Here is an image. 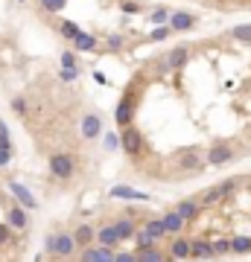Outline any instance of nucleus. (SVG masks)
Listing matches in <instances>:
<instances>
[{
  "label": "nucleus",
  "mask_w": 251,
  "mask_h": 262,
  "mask_svg": "<svg viewBox=\"0 0 251 262\" xmlns=\"http://www.w3.org/2000/svg\"><path fill=\"white\" fill-rule=\"evenodd\" d=\"M44 250L50 256H61L67 259L73 250H76V242H73V233H53V236L44 239Z\"/></svg>",
  "instance_id": "obj_1"
},
{
  "label": "nucleus",
  "mask_w": 251,
  "mask_h": 262,
  "mask_svg": "<svg viewBox=\"0 0 251 262\" xmlns=\"http://www.w3.org/2000/svg\"><path fill=\"white\" fill-rule=\"evenodd\" d=\"M73 169H76V163H73V157H70V155H64V152H59V155L50 157V172H53L56 178H61V181L70 178Z\"/></svg>",
  "instance_id": "obj_2"
},
{
  "label": "nucleus",
  "mask_w": 251,
  "mask_h": 262,
  "mask_svg": "<svg viewBox=\"0 0 251 262\" xmlns=\"http://www.w3.org/2000/svg\"><path fill=\"white\" fill-rule=\"evenodd\" d=\"M9 192H12V195H15V201L21 204L24 210H35V207H38L35 195H32V192H29V190H26L24 184H18V181H9Z\"/></svg>",
  "instance_id": "obj_3"
},
{
  "label": "nucleus",
  "mask_w": 251,
  "mask_h": 262,
  "mask_svg": "<svg viewBox=\"0 0 251 262\" xmlns=\"http://www.w3.org/2000/svg\"><path fill=\"white\" fill-rule=\"evenodd\" d=\"M120 146H123V152H129V155H137V152H140V146H144V137H140V131L132 128V125H126L123 137H120Z\"/></svg>",
  "instance_id": "obj_4"
},
{
  "label": "nucleus",
  "mask_w": 251,
  "mask_h": 262,
  "mask_svg": "<svg viewBox=\"0 0 251 262\" xmlns=\"http://www.w3.org/2000/svg\"><path fill=\"white\" fill-rule=\"evenodd\" d=\"M79 262H114V250L99 248V245H91V248H82Z\"/></svg>",
  "instance_id": "obj_5"
},
{
  "label": "nucleus",
  "mask_w": 251,
  "mask_h": 262,
  "mask_svg": "<svg viewBox=\"0 0 251 262\" xmlns=\"http://www.w3.org/2000/svg\"><path fill=\"white\" fill-rule=\"evenodd\" d=\"M99 134H102V119H99V114H85L82 117V137L96 140Z\"/></svg>",
  "instance_id": "obj_6"
},
{
  "label": "nucleus",
  "mask_w": 251,
  "mask_h": 262,
  "mask_svg": "<svg viewBox=\"0 0 251 262\" xmlns=\"http://www.w3.org/2000/svg\"><path fill=\"white\" fill-rule=\"evenodd\" d=\"M187 56H190V53H187V47H175L172 53H167V59L161 61L158 67H161V70H178L181 64L187 61Z\"/></svg>",
  "instance_id": "obj_7"
},
{
  "label": "nucleus",
  "mask_w": 251,
  "mask_h": 262,
  "mask_svg": "<svg viewBox=\"0 0 251 262\" xmlns=\"http://www.w3.org/2000/svg\"><path fill=\"white\" fill-rule=\"evenodd\" d=\"M196 24V18H193L190 12H172L169 15V29H172V32H187V29H190V26Z\"/></svg>",
  "instance_id": "obj_8"
},
{
  "label": "nucleus",
  "mask_w": 251,
  "mask_h": 262,
  "mask_svg": "<svg viewBox=\"0 0 251 262\" xmlns=\"http://www.w3.org/2000/svg\"><path fill=\"white\" fill-rule=\"evenodd\" d=\"M9 222L6 225L12 227V230H26L29 227V215H26V210L18 204V207H9V215H6Z\"/></svg>",
  "instance_id": "obj_9"
},
{
  "label": "nucleus",
  "mask_w": 251,
  "mask_h": 262,
  "mask_svg": "<svg viewBox=\"0 0 251 262\" xmlns=\"http://www.w3.org/2000/svg\"><path fill=\"white\" fill-rule=\"evenodd\" d=\"M132 117H134V102L126 96L114 111V119H117V125H132Z\"/></svg>",
  "instance_id": "obj_10"
},
{
  "label": "nucleus",
  "mask_w": 251,
  "mask_h": 262,
  "mask_svg": "<svg viewBox=\"0 0 251 262\" xmlns=\"http://www.w3.org/2000/svg\"><path fill=\"white\" fill-rule=\"evenodd\" d=\"M73 242H76V248H91V242H96V230L91 225H79L73 233Z\"/></svg>",
  "instance_id": "obj_11"
},
{
  "label": "nucleus",
  "mask_w": 251,
  "mask_h": 262,
  "mask_svg": "<svg viewBox=\"0 0 251 262\" xmlns=\"http://www.w3.org/2000/svg\"><path fill=\"white\" fill-rule=\"evenodd\" d=\"M231 157H234V152H231L228 146H213V149L207 152V163H210V166H222Z\"/></svg>",
  "instance_id": "obj_12"
},
{
  "label": "nucleus",
  "mask_w": 251,
  "mask_h": 262,
  "mask_svg": "<svg viewBox=\"0 0 251 262\" xmlns=\"http://www.w3.org/2000/svg\"><path fill=\"white\" fill-rule=\"evenodd\" d=\"M96 242H99V248H117L120 245V239H117V233H114V227L111 225L96 230Z\"/></svg>",
  "instance_id": "obj_13"
},
{
  "label": "nucleus",
  "mask_w": 251,
  "mask_h": 262,
  "mask_svg": "<svg viewBox=\"0 0 251 262\" xmlns=\"http://www.w3.org/2000/svg\"><path fill=\"white\" fill-rule=\"evenodd\" d=\"M190 256H196V259H210V256H213L210 242H204V239H190Z\"/></svg>",
  "instance_id": "obj_14"
},
{
  "label": "nucleus",
  "mask_w": 251,
  "mask_h": 262,
  "mask_svg": "<svg viewBox=\"0 0 251 262\" xmlns=\"http://www.w3.org/2000/svg\"><path fill=\"white\" fill-rule=\"evenodd\" d=\"M144 230L149 233V236L155 239V242H161V239L167 236V227H164V219H146Z\"/></svg>",
  "instance_id": "obj_15"
},
{
  "label": "nucleus",
  "mask_w": 251,
  "mask_h": 262,
  "mask_svg": "<svg viewBox=\"0 0 251 262\" xmlns=\"http://www.w3.org/2000/svg\"><path fill=\"white\" fill-rule=\"evenodd\" d=\"M111 227H114V233H117L120 242H126V239H132V236H134V225L129 222V219H117V222H114Z\"/></svg>",
  "instance_id": "obj_16"
},
{
  "label": "nucleus",
  "mask_w": 251,
  "mask_h": 262,
  "mask_svg": "<svg viewBox=\"0 0 251 262\" xmlns=\"http://www.w3.org/2000/svg\"><path fill=\"white\" fill-rule=\"evenodd\" d=\"M111 195H114V198H126V201H132V198H137V201H146V198H149V195L132 190V187H114V190H111Z\"/></svg>",
  "instance_id": "obj_17"
},
{
  "label": "nucleus",
  "mask_w": 251,
  "mask_h": 262,
  "mask_svg": "<svg viewBox=\"0 0 251 262\" xmlns=\"http://www.w3.org/2000/svg\"><path fill=\"white\" fill-rule=\"evenodd\" d=\"M73 47L79 50V53H91V50L96 47V38L91 35V32H79V35H76V41H73Z\"/></svg>",
  "instance_id": "obj_18"
},
{
  "label": "nucleus",
  "mask_w": 251,
  "mask_h": 262,
  "mask_svg": "<svg viewBox=\"0 0 251 262\" xmlns=\"http://www.w3.org/2000/svg\"><path fill=\"white\" fill-rule=\"evenodd\" d=\"M137 256V262H169V256H164L158 248H149V250H137L134 253Z\"/></svg>",
  "instance_id": "obj_19"
},
{
  "label": "nucleus",
  "mask_w": 251,
  "mask_h": 262,
  "mask_svg": "<svg viewBox=\"0 0 251 262\" xmlns=\"http://www.w3.org/2000/svg\"><path fill=\"white\" fill-rule=\"evenodd\" d=\"M172 259H190V239H175L172 242Z\"/></svg>",
  "instance_id": "obj_20"
},
{
  "label": "nucleus",
  "mask_w": 251,
  "mask_h": 262,
  "mask_svg": "<svg viewBox=\"0 0 251 262\" xmlns=\"http://www.w3.org/2000/svg\"><path fill=\"white\" fill-rule=\"evenodd\" d=\"M187 225L178 213H167L164 215V227H167V233H181V227Z\"/></svg>",
  "instance_id": "obj_21"
},
{
  "label": "nucleus",
  "mask_w": 251,
  "mask_h": 262,
  "mask_svg": "<svg viewBox=\"0 0 251 262\" xmlns=\"http://www.w3.org/2000/svg\"><path fill=\"white\" fill-rule=\"evenodd\" d=\"M134 245H137V250H149V248H155V239L149 236V233H146L144 227H140V230H134Z\"/></svg>",
  "instance_id": "obj_22"
},
{
  "label": "nucleus",
  "mask_w": 251,
  "mask_h": 262,
  "mask_svg": "<svg viewBox=\"0 0 251 262\" xmlns=\"http://www.w3.org/2000/svg\"><path fill=\"white\" fill-rule=\"evenodd\" d=\"M175 213H178L181 219H184V222H193V219L199 215V207H196V201H181Z\"/></svg>",
  "instance_id": "obj_23"
},
{
  "label": "nucleus",
  "mask_w": 251,
  "mask_h": 262,
  "mask_svg": "<svg viewBox=\"0 0 251 262\" xmlns=\"http://www.w3.org/2000/svg\"><path fill=\"white\" fill-rule=\"evenodd\" d=\"M231 253H251V236H234L231 239Z\"/></svg>",
  "instance_id": "obj_24"
},
{
  "label": "nucleus",
  "mask_w": 251,
  "mask_h": 262,
  "mask_svg": "<svg viewBox=\"0 0 251 262\" xmlns=\"http://www.w3.org/2000/svg\"><path fill=\"white\" fill-rule=\"evenodd\" d=\"M181 166H184V172H193V169L202 166V157L196 155V152H187V155L181 157Z\"/></svg>",
  "instance_id": "obj_25"
},
{
  "label": "nucleus",
  "mask_w": 251,
  "mask_h": 262,
  "mask_svg": "<svg viewBox=\"0 0 251 262\" xmlns=\"http://www.w3.org/2000/svg\"><path fill=\"white\" fill-rule=\"evenodd\" d=\"M231 38L234 41H251V24H239L231 29Z\"/></svg>",
  "instance_id": "obj_26"
},
{
  "label": "nucleus",
  "mask_w": 251,
  "mask_h": 262,
  "mask_svg": "<svg viewBox=\"0 0 251 262\" xmlns=\"http://www.w3.org/2000/svg\"><path fill=\"white\" fill-rule=\"evenodd\" d=\"M59 29H61V35L67 38V41H76V35L82 32V29H79V24H73V21H64Z\"/></svg>",
  "instance_id": "obj_27"
},
{
  "label": "nucleus",
  "mask_w": 251,
  "mask_h": 262,
  "mask_svg": "<svg viewBox=\"0 0 251 262\" xmlns=\"http://www.w3.org/2000/svg\"><path fill=\"white\" fill-rule=\"evenodd\" d=\"M64 6H67V0H41V9H44V12H50V15L61 12Z\"/></svg>",
  "instance_id": "obj_28"
},
{
  "label": "nucleus",
  "mask_w": 251,
  "mask_h": 262,
  "mask_svg": "<svg viewBox=\"0 0 251 262\" xmlns=\"http://www.w3.org/2000/svg\"><path fill=\"white\" fill-rule=\"evenodd\" d=\"M169 15H172L169 9H155L149 18H152V24H155V26H167L169 24Z\"/></svg>",
  "instance_id": "obj_29"
},
{
  "label": "nucleus",
  "mask_w": 251,
  "mask_h": 262,
  "mask_svg": "<svg viewBox=\"0 0 251 262\" xmlns=\"http://www.w3.org/2000/svg\"><path fill=\"white\" fill-rule=\"evenodd\" d=\"M210 248H213V256L231 253V239H216V242H210Z\"/></svg>",
  "instance_id": "obj_30"
},
{
  "label": "nucleus",
  "mask_w": 251,
  "mask_h": 262,
  "mask_svg": "<svg viewBox=\"0 0 251 262\" xmlns=\"http://www.w3.org/2000/svg\"><path fill=\"white\" fill-rule=\"evenodd\" d=\"M61 67H64V70H79V67H76V53H70V50L61 53Z\"/></svg>",
  "instance_id": "obj_31"
},
{
  "label": "nucleus",
  "mask_w": 251,
  "mask_h": 262,
  "mask_svg": "<svg viewBox=\"0 0 251 262\" xmlns=\"http://www.w3.org/2000/svg\"><path fill=\"white\" fill-rule=\"evenodd\" d=\"M167 35H172V29H169V26H155V29H152V41H164V38Z\"/></svg>",
  "instance_id": "obj_32"
},
{
  "label": "nucleus",
  "mask_w": 251,
  "mask_h": 262,
  "mask_svg": "<svg viewBox=\"0 0 251 262\" xmlns=\"http://www.w3.org/2000/svg\"><path fill=\"white\" fill-rule=\"evenodd\" d=\"M105 149H108V152H114V149H120V137L114 134V131H108V134H105Z\"/></svg>",
  "instance_id": "obj_33"
},
{
  "label": "nucleus",
  "mask_w": 251,
  "mask_h": 262,
  "mask_svg": "<svg viewBox=\"0 0 251 262\" xmlns=\"http://www.w3.org/2000/svg\"><path fill=\"white\" fill-rule=\"evenodd\" d=\"M6 242H12V227L0 225V245H6Z\"/></svg>",
  "instance_id": "obj_34"
},
{
  "label": "nucleus",
  "mask_w": 251,
  "mask_h": 262,
  "mask_svg": "<svg viewBox=\"0 0 251 262\" xmlns=\"http://www.w3.org/2000/svg\"><path fill=\"white\" fill-rule=\"evenodd\" d=\"M76 76H79V70H64V67H61V73H59L61 82H76Z\"/></svg>",
  "instance_id": "obj_35"
},
{
  "label": "nucleus",
  "mask_w": 251,
  "mask_h": 262,
  "mask_svg": "<svg viewBox=\"0 0 251 262\" xmlns=\"http://www.w3.org/2000/svg\"><path fill=\"white\" fill-rule=\"evenodd\" d=\"M9 160H12V149H0V169L9 166Z\"/></svg>",
  "instance_id": "obj_36"
},
{
  "label": "nucleus",
  "mask_w": 251,
  "mask_h": 262,
  "mask_svg": "<svg viewBox=\"0 0 251 262\" xmlns=\"http://www.w3.org/2000/svg\"><path fill=\"white\" fill-rule=\"evenodd\" d=\"M108 47H111V50H123V35H108Z\"/></svg>",
  "instance_id": "obj_37"
},
{
  "label": "nucleus",
  "mask_w": 251,
  "mask_h": 262,
  "mask_svg": "<svg viewBox=\"0 0 251 262\" xmlns=\"http://www.w3.org/2000/svg\"><path fill=\"white\" fill-rule=\"evenodd\" d=\"M114 262H137L134 253H114Z\"/></svg>",
  "instance_id": "obj_38"
},
{
  "label": "nucleus",
  "mask_w": 251,
  "mask_h": 262,
  "mask_svg": "<svg viewBox=\"0 0 251 262\" xmlns=\"http://www.w3.org/2000/svg\"><path fill=\"white\" fill-rule=\"evenodd\" d=\"M123 12H129V15H134V12H140V3H123Z\"/></svg>",
  "instance_id": "obj_39"
},
{
  "label": "nucleus",
  "mask_w": 251,
  "mask_h": 262,
  "mask_svg": "<svg viewBox=\"0 0 251 262\" xmlns=\"http://www.w3.org/2000/svg\"><path fill=\"white\" fill-rule=\"evenodd\" d=\"M12 108H15V114H26V102H24V99H15Z\"/></svg>",
  "instance_id": "obj_40"
},
{
  "label": "nucleus",
  "mask_w": 251,
  "mask_h": 262,
  "mask_svg": "<svg viewBox=\"0 0 251 262\" xmlns=\"http://www.w3.org/2000/svg\"><path fill=\"white\" fill-rule=\"evenodd\" d=\"M18 3H24V0H18Z\"/></svg>",
  "instance_id": "obj_41"
}]
</instances>
